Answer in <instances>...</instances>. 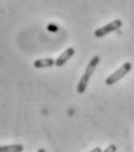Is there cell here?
Segmentation results:
<instances>
[{
    "label": "cell",
    "mask_w": 134,
    "mask_h": 152,
    "mask_svg": "<svg viewBox=\"0 0 134 152\" xmlns=\"http://www.w3.org/2000/svg\"><path fill=\"white\" fill-rule=\"evenodd\" d=\"M98 63H99V56H93L91 58V61L89 62V64H88V67H86L84 74L80 77L79 82H78V86H77V93H78V94H83V93L86 90L89 80L91 78V76L93 74L95 69L97 68Z\"/></svg>",
    "instance_id": "1"
},
{
    "label": "cell",
    "mask_w": 134,
    "mask_h": 152,
    "mask_svg": "<svg viewBox=\"0 0 134 152\" xmlns=\"http://www.w3.org/2000/svg\"><path fill=\"white\" fill-rule=\"evenodd\" d=\"M131 70H132V63L126 62V63H124L118 70H115L113 74H111V75L109 76V77L106 78L105 83H106L107 86H112V84L117 83L119 80H121L125 75H127Z\"/></svg>",
    "instance_id": "2"
},
{
    "label": "cell",
    "mask_w": 134,
    "mask_h": 152,
    "mask_svg": "<svg viewBox=\"0 0 134 152\" xmlns=\"http://www.w3.org/2000/svg\"><path fill=\"white\" fill-rule=\"evenodd\" d=\"M121 26H122V21L120 19H115L113 21H111L110 23L96 29L95 31V37L96 38H103V37H105V35H107V34H110L114 31H118Z\"/></svg>",
    "instance_id": "3"
},
{
    "label": "cell",
    "mask_w": 134,
    "mask_h": 152,
    "mask_svg": "<svg viewBox=\"0 0 134 152\" xmlns=\"http://www.w3.org/2000/svg\"><path fill=\"white\" fill-rule=\"evenodd\" d=\"M74 54H75V49H74V48H71V47L67 48V49L56 58L55 66H56V67H62V66H64V64L67 63V61H68L70 57L74 56Z\"/></svg>",
    "instance_id": "4"
},
{
    "label": "cell",
    "mask_w": 134,
    "mask_h": 152,
    "mask_svg": "<svg viewBox=\"0 0 134 152\" xmlns=\"http://www.w3.org/2000/svg\"><path fill=\"white\" fill-rule=\"evenodd\" d=\"M54 64H55V61L51 57L38 58L34 62V67L35 68H49V67H53Z\"/></svg>",
    "instance_id": "5"
},
{
    "label": "cell",
    "mask_w": 134,
    "mask_h": 152,
    "mask_svg": "<svg viewBox=\"0 0 134 152\" xmlns=\"http://www.w3.org/2000/svg\"><path fill=\"white\" fill-rule=\"evenodd\" d=\"M23 146L21 144H12V145H0V152H22Z\"/></svg>",
    "instance_id": "6"
},
{
    "label": "cell",
    "mask_w": 134,
    "mask_h": 152,
    "mask_svg": "<svg viewBox=\"0 0 134 152\" xmlns=\"http://www.w3.org/2000/svg\"><path fill=\"white\" fill-rule=\"evenodd\" d=\"M117 151V146H115L114 144H111L105 151H103V152H115Z\"/></svg>",
    "instance_id": "7"
},
{
    "label": "cell",
    "mask_w": 134,
    "mask_h": 152,
    "mask_svg": "<svg viewBox=\"0 0 134 152\" xmlns=\"http://www.w3.org/2000/svg\"><path fill=\"white\" fill-rule=\"evenodd\" d=\"M90 152H103V151H101V149H100V148H95V149H92Z\"/></svg>",
    "instance_id": "8"
},
{
    "label": "cell",
    "mask_w": 134,
    "mask_h": 152,
    "mask_svg": "<svg viewBox=\"0 0 134 152\" xmlns=\"http://www.w3.org/2000/svg\"><path fill=\"white\" fill-rule=\"evenodd\" d=\"M38 152H46V150H44V149H38Z\"/></svg>",
    "instance_id": "9"
}]
</instances>
